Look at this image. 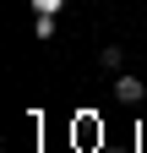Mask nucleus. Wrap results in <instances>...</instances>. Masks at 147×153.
I'll return each instance as SVG.
<instances>
[{
    "label": "nucleus",
    "mask_w": 147,
    "mask_h": 153,
    "mask_svg": "<svg viewBox=\"0 0 147 153\" xmlns=\"http://www.w3.org/2000/svg\"><path fill=\"white\" fill-rule=\"evenodd\" d=\"M115 93H120L125 104H142V99H147V82L131 76V71H115Z\"/></svg>",
    "instance_id": "1"
},
{
    "label": "nucleus",
    "mask_w": 147,
    "mask_h": 153,
    "mask_svg": "<svg viewBox=\"0 0 147 153\" xmlns=\"http://www.w3.org/2000/svg\"><path fill=\"white\" fill-rule=\"evenodd\" d=\"M98 66H104V71H120V66H125V49H120V44H104V49H98Z\"/></svg>",
    "instance_id": "2"
}]
</instances>
